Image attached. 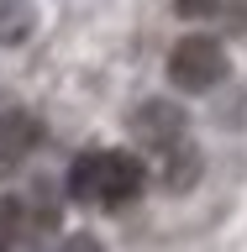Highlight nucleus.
I'll return each mask as SVG.
<instances>
[{"instance_id":"obj_1","label":"nucleus","mask_w":247,"mask_h":252,"mask_svg":"<svg viewBox=\"0 0 247 252\" xmlns=\"http://www.w3.org/2000/svg\"><path fill=\"white\" fill-rule=\"evenodd\" d=\"M142 158L121 153V147H95L79 153L69 168V194L79 205H100V210H121L142 194Z\"/></svg>"},{"instance_id":"obj_2","label":"nucleus","mask_w":247,"mask_h":252,"mask_svg":"<svg viewBox=\"0 0 247 252\" xmlns=\"http://www.w3.org/2000/svg\"><path fill=\"white\" fill-rule=\"evenodd\" d=\"M169 79L179 84V90H189V94L216 90L221 79H226V47H221L216 37H184V42H174Z\"/></svg>"},{"instance_id":"obj_3","label":"nucleus","mask_w":247,"mask_h":252,"mask_svg":"<svg viewBox=\"0 0 247 252\" xmlns=\"http://www.w3.org/2000/svg\"><path fill=\"white\" fill-rule=\"evenodd\" d=\"M132 131H137V142H142L153 158H169L174 147H184V142H189L184 110L169 105V100H147V105L132 116Z\"/></svg>"},{"instance_id":"obj_4","label":"nucleus","mask_w":247,"mask_h":252,"mask_svg":"<svg viewBox=\"0 0 247 252\" xmlns=\"http://www.w3.org/2000/svg\"><path fill=\"white\" fill-rule=\"evenodd\" d=\"M37 137H42V126H37L32 110L0 105V173L16 168V163H27V153L37 147Z\"/></svg>"},{"instance_id":"obj_5","label":"nucleus","mask_w":247,"mask_h":252,"mask_svg":"<svg viewBox=\"0 0 247 252\" xmlns=\"http://www.w3.org/2000/svg\"><path fill=\"white\" fill-rule=\"evenodd\" d=\"M216 5H221V0H174V11H179V16H211Z\"/></svg>"},{"instance_id":"obj_6","label":"nucleus","mask_w":247,"mask_h":252,"mask_svg":"<svg viewBox=\"0 0 247 252\" xmlns=\"http://www.w3.org/2000/svg\"><path fill=\"white\" fill-rule=\"evenodd\" d=\"M58 252H100V242H95V236H69Z\"/></svg>"}]
</instances>
